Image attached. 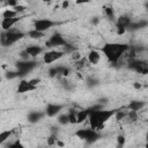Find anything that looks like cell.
Segmentation results:
<instances>
[{
	"mask_svg": "<svg viewBox=\"0 0 148 148\" xmlns=\"http://www.w3.org/2000/svg\"><path fill=\"white\" fill-rule=\"evenodd\" d=\"M8 148H25V146L23 145V142L20 139H16L15 141H13L8 145Z\"/></svg>",
	"mask_w": 148,
	"mask_h": 148,
	"instance_id": "26",
	"label": "cell"
},
{
	"mask_svg": "<svg viewBox=\"0 0 148 148\" xmlns=\"http://www.w3.org/2000/svg\"><path fill=\"white\" fill-rule=\"evenodd\" d=\"M105 14H106V16H108L109 18H111V20H114V18H116V16H114V10H113L112 8H105Z\"/></svg>",
	"mask_w": 148,
	"mask_h": 148,
	"instance_id": "28",
	"label": "cell"
},
{
	"mask_svg": "<svg viewBox=\"0 0 148 148\" xmlns=\"http://www.w3.org/2000/svg\"><path fill=\"white\" fill-rule=\"evenodd\" d=\"M133 20L127 14H121L116 18V29H127V27L131 24Z\"/></svg>",
	"mask_w": 148,
	"mask_h": 148,
	"instance_id": "14",
	"label": "cell"
},
{
	"mask_svg": "<svg viewBox=\"0 0 148 148\" xmlns=\"http://www.w3.org/2000/svg\"><path fill=\"white\" fill-rule=\"evenodd\" d=\"M20 14L14 10L13 8H8V9H5L3 13H2V18H13V17H16L18 16Z\"/></svg>",
	"mask_w": 148,
	"mask_h": 148,
	"instance_id": "23",
	"label": "cell"
},
{
	"mask_svg": "<svg viewBox=\"0 0 148 148\" xmlns=\"http://www.w3.org/2000/svg\"><path fill=\"white\" fill-rule=\"evenodd\" d=\"M127 67L138 74H142V75L148 74V62L145 59L141 58L130 59L127 60Z\"/></svg>",
	"mask_w": 148,
	"mask_h": 148,
	"instance_id": "5",
	"label": "cell"
},
{
	"mask_svg": "<svg viewBox=\"0 0 148 148\" xmlns=\"http://www.w3.org/2000/svg\"><path fill=\"white\" fill-rule=\"evenodd\" d=\"M16 67V73L18 77H23L31 73L34 69L38 67V61L35 59H29V60H18L15 65Z\"/></svg>",
	"mask_w": 148,
	"mask_h": 148,
	"instance_id": "4",
	"label": "cell"
},
{
	"mask_svg": "<svg viewBox=\"0 0 148 148\" xmlns=\"http://www.w3.org/2000/svg\"><path fill=\"white\" fill-rule=\"evenodd\" d=\"M89 116H88V120H89V125L90 128L99 132V130H102L104 127V125L114 116L116 110H109V109H97V110H92L91 108H89Z\"/></svg>",
	"mask_w": 148,
	"mask_h": 148,
	"instance_id": "2",
	"label": "cell"
},
{
	"mask_svg": "<svg viewBox=\"0 0 148 148\" xmlns=\"http://www.w3.org/2000/svg\"><path fill=\"white\" fill-rule=\"evenodd\" d=\"M64 108H65L64 104H59V103H47L46 106H45V110H44L45 117H47V118L57 117L58 114L61 113V111L64 110Z\"/></svg>",
	"mask_w": 148,
	"mask_h": 148,
	"instance_id": "11",
	"label": "cell"
},
{
	"mask_svg": "<svg viewBox=\"0 0 148 148\" xmlns=\"http://www.w3.org/2000/svg\"><path fill=\"white\" fill-rule=\"evenodd\" d=\"M134 88H135V89H140V88H141V83H139V82H134Z\"/></svg>",
	"mask_w": 148,
	"mask_h": 148,
	"instance_id": "31",
	"label": "cell"
},
{
	"mask_svg": "<svg viewBox=\"0 0 148 148\" xmlns=\"http://www.w3.org/2000/svg\"><path fill=\"white\" fill-rule=\"evenodd\" d=\"M27 34L22 31L18 28H12L7 31H2L0 34V45L3 47H8L21 40L23 37H25Z\"/></svg>",
	"mask_w": 148,
	"mask_h": 148,
	"instance_id": "3",
	"label": "cell"
},
{
	"mask_svg": "<svg viewBox=\"0 0 148 148\" xmlns=\"http://www.w3.org/2000/svg\"><path fill=\"white\" fill-rule=\"evenodd\" d=\"M86 82H87V86L88 87H96V86L99 84V80L96 79L95 76H89Z\"/></svg>",
	"mask_w": 148,
	"mask_h": 148,
	"instance_id": "25",
	"label": "cell"
},
{
	"mask_svg": "<svg viewBox=\"0 0 148 148\" xmlns=\"http://www.w3.org/2000/svg\"><path fill=\"white\" fill-rule=\"evenodd\" d=\"M57 141H58V138H57L54 134H52V135L47 139V145H49V146H53V145L57 143Z\"/></svg>",
	"mask_w": 148,
	"mask_h": 148,
	"instance_id": "29",
	"label": "cell"
},
{
	"mask_svg": "<svg viewBox=\"0 0 148 148\" xmlns=\"http://www.w3.org/2000/svg\"><path fill=\"white\" fill-rule=\"evenodd\" d=\"M44 117H45L44 111H37V110L30 111V112L27 114V119H28V121H29L30 124H36V123L40 121Z\"/></svg>",
	"mask_w": 148,
	"mask_h": 148,
	"instance_id": "17",
	"label": "cell"
},
{
	"mask_svg": "<svg viewBox=\"0 0 148 148\" xmlns=\"http://www.w3.org/2000/svg\"><path fill=\"white\" fill-rule=\"evenodd\" d=\"M13 133H14V130H5V131L0 132V145L5 143L12 136Z\"/></svg>",
	"mask_w": 148,
	"mask_h": 148,
	"instance_id": "21",
	"label": "cell"
},
{
	"mask_svg": "<svg viewBox=\"0 0 148 148\" xmlns=\"http://www.w3.org/2000/svg\"><path fill=\"white\" fill-rule=\"evenodd\" d=\"M146 106V103L141 99H134V101H131L127 105V109L128 111H134V112H139L141 111L143 108Z\"/></svg>",
	"mask_w": 148,
	"mask_h": 148,
	"instance_id": "18",
	"label": "cell"
},
{
	"mask_svg": "<svg viewBox=\"0 0 148 148\" xmlns=\"http://www.w3.org/2000/svg\"><path fill=\"white\" fill-rule=\"evenodd\" d=\"M57 123H58L59 125H61V126L68 125V124H69L68 114H67V113H64V112H61L60 114H58V116H57Z\"/></svg>",
	"mask_w": 148,
	"mask_h": 148,
	"instance_id": "22",
	"label": "cell"
},
{
	"mask_svg": "<svg viewBox=\"0 0 148 148\" xmlns=\"http://www.w3.org/2000/svg\"><path fill=\"white\" fill-rule=\"evenodd\" d=\"M128 49H130V45L126 43L109 42L101 47L99 52L106 58L109 62H111L112 65H118L119 61L125 57Z\"/></svg>",
	"mask_w": 148,
	"mask_h": 148,
	"instance_id": "1",
	"label": "cell"
},
{
	"mask_svg": "<svg viewBox=\"0 0 148 148\" xmlns=\"http://www.w3.org/2000/svg\"><path fill=\"white\" fill-rule=\"evenodd\" d=\"M148 25V22L147 20H139V21H132L131 24L127 27L126 31H136V30H140L142 28H146Z\"/></svg>",
	"mask_w": 148,
	"mask_h": 148,
	"instance_id": "19",
	"label": "cell"
},
{
	"mask_svg": "<svg viewBox=\"0 0 148 148\" xmlns=\"http://www.w3.org/2000/svg\"><path fill=\"white\" fill-rule=\"evenodd\" d=\"M101 59H102V54H101L99 50L92 49V50H90V51L88 52L86 60H87L88 64H90V65H98V64L101 62Z\"/></svg>",
	"mask_w": 148,
	"mask_h": 148,
	"instance_id": "16",
	"label": "cell"
},
{
	"mask_svg": "<svg viewBox=\"0 0 148 148\" xmlns=\"http://www.w3.org/2000/svg\"><path fill=\"white\" fill-rule=\"evenodd\" d=\"M1 83H2V77H1V75H0V86H1Z\"/></svg>",
	"mask_w": 148,
	"mask_h": 148,
	"instance_id": "33",
	"label": "cell"
},
{
	"mask_svg": "<svg viewBox=\"0 0 148 148\" xmlns=\"http://www.w3.org/2000/svg\"><path fill=\"white\" fill-rule=\"evenodd\" d=\"M24 51L28 53V56L30 57V59H35V58H37L38 56L43 54V53L45 52V49H44L42 45L31 44V45H28L27 47H24Z\"/></svg>",
	"mask_w": 148,
	"mask_h": 148,
	"instance_id": "12",
	"label": "cell"
},
{
	"mask_svg": "<svg viewBox=\"0 0 148 148\" xmlns=\"http://www.w3.org/2000/svg\"><path fill=\"white\" fill-rule=\"evenodd\" d=\"M25 34H27V36H29V37L32 38V39H40V38H43V37L45 36V34L39 32V31H36L35 29H31V30H29V31L25 32Z\"/></svg>",
	"mask_w": 148,
	"mask_h": 148,
	"instance_id": "24",
	"label": "cell"
},
{
	"mask_svg": "<svg viewBox=\"0 0 148 148\" xmlns=\"http://www.w3.org/2000/svg\"><path fill=\"white\" fill-rule=\"evenodd\" d=\"M36 89H37V87L32 86V84L30 83L29 80L21 79L20 82H18V84H17V89H16V91H17L18 94H25V92L34 91V90H36Z\"/></svg>",
	"mask_w": 148,
	"mask_h": 148,
	"instance_id": "13",
	"label": "cell"
},
{
	"mask_svg": "<svg viewBox=\"0 0 148 148\" xmlns=\"http://www.w3.org/2000/svg\"><path fill=\"white\" fill-rule=\"evenodd\" d=\"M50 77H66L71 74V68L66 65H54L47 71Z\"/></svg>",
	"mask_w": 148,
	"mask_h": 148,
	"instance_id": "9",
	"label": "cell"
},
{
	"mask_svg": "<svg viewBox=\"0 0 148 148\" xmlns=\"http://www.w3.org/2000/svg\"><path fill=\"white\" fill-rule=\"evenodd\" d=\"M21 18H22V17H21L20 15L16 16V17H13V18H2V21H1V23H0L2 31H7V30L14 28V27L21 21Z\"/></svg>",
	"mask_w": 148,
	"mask_h": 148,
	"instance_id": "15",
	"label": "cell"
},
{
	"mask_svg": "<svg viewBox=\"0 0 148 148\" xmlns=\"http://www.w3.org/2000/svg\"><path fill=\"white\" fill-rule=\"evenodd\" d=\"M6 76H7V79H15V77H18L16 71H15V72H7Z\"/></svg>",
	"mask_w": 148,
	"mask_h": 148,
	"instance_id": "30",
	"label": "cell"
},
{
	"mask_svg": "<svg viewBox=\"0 0 148 148\" xmlns=\"http://www.w3.org/2000/svg\"><path fill=\"white\" fill-rule=\"evenodd\" d=\"M64 56H65V52L61 49H51L43 53L42 62L45 65H52L59 61L61 58H64Z\"/></svg>",
	"mask_w": 148,
	"mask_h": 148,
	"instance_id": "7",
	"label": "cell"
},
{
	"mask_svg": "<svg viewBox=\"0 0 148 148\" xmlns=\"http://www.w3.org/2000/svg\"><path fill=\"white\" fill-rule=\"evenodd\" d=\"M75 135L79 139L86 141L87 143H94L95 141H97L101 138L99 132H97L92 128H80L75 132Z\"/></svg>",
	"mask_w": 148,
	"mask_h": 148,
	"instance_id": "6",
	"label": "cell"
},
{
	"mask_svg": "<svg viewBox=\"0 0 148 148\" xmlns=\"http://www.w3.org/2000/svg\"><path fill=\"white\" fill-rule=\"evenodd\" d=\"M67 6H68V2H64V3H62V7H64V8L67 7Z\"/></svg>",
	"mask_w": 148,
	"mask_h": 148,
	"instance_id": "32",
	"label": "cell"
},
{
	"mask_svg": "<svg viewBox=\"0 0 148 148\" xmlns=\"http://www.w3.org/2000/svg\"><path fill=\"white\" fill-rule=\"evenodd\" d=\"M125 142H126L125 136H124L123 134H119V135L117 136V148H123L124 145H125Z\"/></svg>",
	"mask_w": 148,
	"mask_h": 148,
	"instance_id": "27",
	"label": "cell"
},
{
	"mask_svg": "<svg viewBox=\"0 0 148 148\" xmlns=\"http://www.w3.org/2000/svg\"><path fill=\"white\" fill-rule=\"evenodd\" d=\"M56 24H57V22L53 21V20H51V18H37V20L34 21L32 29H35L36 31H39V32L45 34L51 28L56 27Z\"/></svg>",
	"mask_w": 148,
	"mask_h": 148,
	"instance_id": "8",
	"label": "cell"
},
{
	"mask_svg": "<svg viewBox=\"0 0 148 148\" xmlns=\"http://www.w3.org/2000/svg\"><path fill=\"white\" fill-rule=\"evenodd\" d=\"M67 44V40H66V38L64 37V35L62 34H60V32H58V31H56V32H53L52 35H51V37L49 38V40L46 42V45H47V47H51V49H53V47H64L65 45Z\"/></svg>",
	"mask_w": 148,
	"mask_h": 148,
	"instance_id": "10",
	"label": "cell"
},
{
	"mask_svg": "<svg viewBox=\"0 0 148 148\" xmlns=\"http://www.w3.org/2000/svg\"><path fill=\"white\" fill-rule=\"evenodd\" d=\"M89 108L88 109H82L76 111V124H81L84 120H88V116H89Z\"/></svg>",
	"mask_w": 148,
	"mask_h": 148,
	"instance_id": "20",
	"label": "cell"
}]
</instances>
